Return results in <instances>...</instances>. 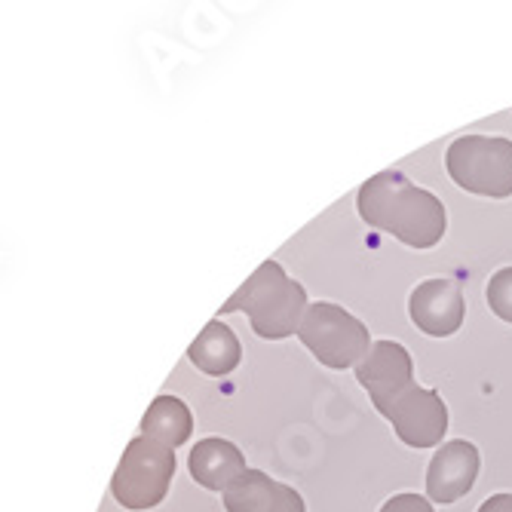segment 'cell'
<instances>
[{"instance_id": "obj_1", "label": "cell", "mask_w": 512, "mask_h": 512, "mask_svg": "<svg viewBox=\"0 0 512 512\" xmlns=\"http://www.w3.org/2000/svg\"><path fill=\"white\" fill-rule=\"evenodd\" d=\"M356 212L368 227L381 230L408 249H433L448 230L442 200L433 191L411 184L396 169H384L362 181L356 191Z\"/></svg>"}, {"instance_id": "obj_2", "label": "cell", "mask_w": 512, "mask_h": 512, "mask_svg": "<svg viewBox=\"0 0 512 512\" xmlns=\"http://www.w3.org/2000/svg\"><path fill=\"white\" fill-rule=\"evenodd\" d=\"M307 289L286 273L279 261H264L246 283L230 295L221 313H246L252 332L264 341H286L298 332L307 310Z\"/></svg>"}, {"instance_id": "obj_3", "label": "cell", "mask_w": 512, "mask_h": 512, "mask_svg": "<svg viewBox=\"0 0 512 512\" xmlns=\"http://www.w3.org/2000/svg\"><path fill=\"white\" fill-rule=\"evenodd\" d=\"M445 169L460 191L506 200L512 197V142L503 135H460L445 151Z\"/></svg>"}, {"instance_id": "obj_4", "label": "cell", "mask_w": 512, "mask_h": 512, "mask_svg": "<svg viewBox=\"0 0 512 512\" xmlns=\"http://www.w3.org/2000/svg\"><path fill=\"white\" fill-rule=\"evenodd\" d=\"M295 335L319 365L335 368V371L356 368L359 359L371 347V335L365 329V322L332 301L307 304Z\"/></svg>"}, {"instance_id": "obj_5", "label": "cell", "mask_w": 512, "mask_h": 512, "mask_svg": "<svg viewBox=\"0 0 512 512\" xmlns=\"http://www.w3.org/2000/svg\"><path fill=\"white\" fill-rule=\"evenodd\" d=\"M175 476V451L148 439V436H135L111 479V494L123 509L142 512L154 509L166 500L169 485Z\"/></svg>"}, {"instance_id": "obj_6", "label": "cell", "mask_w": 512, "mask_h": 512, "mask_svg": "<svg viewBox=\"0 0 512 512\" xmlns=\"http://www.w3.org/2000/svg\"><path fill=\"white\" fill-rule=\"evenodd\" d=\"M381 414L393 424V433L408 448H439L448 433V405L430 387H405L396 399H390Z\"/></svg>"}, {"instance_id": "obj_7", "label": "cell", "mask_w": 512, "mask_h": 512, "mask_svg": "<svg viewBox=\"0 0 512 512\" xmlns=\"http://www.w3.org/2000/svg\"><path fill=\"white\" fill-rule=\"evenodd\" d=\"M408 316L430 338L457 335L463 319H467V301H463L460 283L451 276H433L417 283L408 295Z\"/></svg>"}, {"instance_id": "obj_8", "label": "cell", "mask_w": 512, "mask_h": 512, "mask_svg": "<svg viewBox=\"0 0 512 512\" xmlns=\"http://www.w3.org/2000/svg\"><path fill=\"white\" fill-rule=\"evenodd\" d=\"M356 381L381 411L390 399L414 384V362L408 347L399 341H371L368 353L356 365Z\"/></svg>"}, {"instance_id": "obj_9", "label": "cell", "mask_w": 512, "mask_h": 512, "mask_svg": "<svg viewBox=\"0 0 512 512\" xmlns=\"http://www.w3.org/2000/svg\"><path fill=\"white\" fill-rule=\"evenodd\" d=\"M482 470L479 448L467 439L442 442L427 467V500L430 503H457L476 488Z\"/></svg>"}, {"instance_id": "obj_10", "label": "cell", "mask_w": 512, "mask_h": 512, "mask_svg": "<svg viewBox=\"0 0 512 512\" xmlns=\"http://www.w3.org/2000/svg\"><path fill=\"white\" fill-rule=\"evenodd\" d=\"M221 500L227 512H307L304 497L292 485L276 482L261 470H246L224 488Z\"/></svg>"}, {"instance_id": "obj_11", "label": "cell", "mask_w": 512, "mask_h": 512, "mask_svg": "<svg viewBox=\"0 0 512 512\" xmlns=\"http://www.w3.org/2000/svg\"><path fill=\"white\" fill-rule=\"evenodd\" d=\"M188 470L200 488L224 494V488L234 485L249 467H246L243 451L234 442L221 439V436H209L194 445V451L188 457Z\"/></svg>"}, {"instance_id": "obj_12", "label": "cell", "mask_w": 512, "mask_h": 512, "mask_svg": "<svg viewBox=\"0 0 512 512\" xmlns=\"http://www.w3.org/2000/svg\"><path fill=\"white\" fill-rule=\"evenodd\" d=\"M188 359L209 378H224L243 362V344L230 325L212 319L188 347Z\"/></svg>"}, {"instance_id": "obj_13", "label": "cell", "mask_w": 512, "mask_h": 512, "mask_svg": "<svg viewBox=\"0 0 512 512\" xmlns=\"http://www.w3.org/2000/svg\"><path fill=\"white\" fill-rule=\"evenodd\" d=\"M191 433H194V414L172 393L157 396L142 417V436H148L172 451L188 442Z\"/></svg>"}, {"instance_id": "obj_14", "label": "cell", "mask_w": 512, "mask_h": 512, "mask_svg": "<svg viewBox=\"0 0 512 512\" xmlns=\"http://www.w3.org/2000/svg\"><path fill=\"white\" fill-rule=\"evenodd\" d=\"M485 298H488L491 313L512 325V267H500L491 273Z\"/></svg>"}, {"instance_id": "obj_15", "label": "cell", "mask_w": 512, "mask_h": 512, "mask_svg": "<svg viewBox=\"0 0 512 512\" xmlns=\"http://www.w3.org/2000/svg\"><path fill=\"white\" fill-rule=\"evenodd\" d=\"M381 512H436V509H433V503H430L427 497L405 491V494H393V497L381 506Z\"/></svg>"}, {"instance_id": "obj_16", "label": "cell", "mask_w": 512, "mask_h": 512, "mask_svg": "<svg viewBox=\"0 0 512 512\" xmlns=\"http://www.w3.org/2000/svg\"><path fill=\"white\" fill-rule=\"evenodd\" d=\"M479 512H512V494H491L479 506Z\"/></svg>"}]
</instances>
